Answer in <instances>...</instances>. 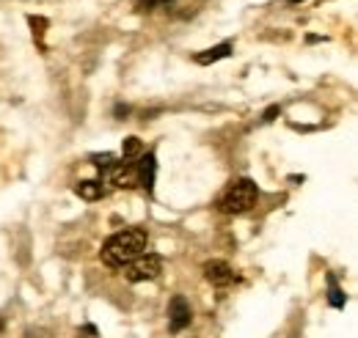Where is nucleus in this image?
I'll use <instances>...</instances> for the list:
<instances>
[{
  "label": "nucleus",
  "mask_w": 358,
  "mask_h": 338,
  "mask_svg": "<svg viewBox=\"0 0 358 338\" xmlns=\"http://www.w3.org/2000/svg\"><path fill=\"white\" fill-rule=\"evenodd\" d=\"M75 193L83 198V201H96V198H102L105 196V187H102V182H78L75 184Z\"/></svg>",
  "instance_id": "8"
},
{
  "label": "nucleus",
  "mask_w": 358,
  "mask_h": 338,
  "mask_svg": "<svg viewBox=\"0 0 358 338\" xmlns=\"http://www.w3.org/2000/svg\"><path fill=\"white\" fill-rule=\"evenodd\" d=\"M127 113H130L127 105H116V116H127Z\"/></svg>",
  "instance_id": "16"
},
{
  "label": "nucleus",
  "mask_w": 358,
  "mask_h": 338,
  "mask_svg": "<svg viewBox=\"0 0 358 338\" xmlns=\"http://www.w3.org/2000/svg\"><path fill=\"white\" fill-rule=\"evenodd\" d=\"M275 116H281V108H278V105H273V108H268V110H265V116H262V122H273Z\"/></svg>",
  "instance_id": "15"
},
{
  "label": "nucleus",
  "mask_w": 358,
  "mask_h": 338,
  "mask_svg": "<svg viewBox=\"0 0 358 338\" xmlns=\"http://www.w3.org/2000/svg\"><path fill=\"white\" fill-rule=\"evenodd\" d=\"M328 302H331L334 308H345V302H348V297L339 289V284H336L334 275H328Z\"/></svg>",
  "instance_id": "11"
},
{
  "label": "nucleus",
  "mask_w": 358,
  "mask_h": 338,
  "mask_svg": "<svg viewBox=\"0 0 358 338\" xmlns=\"http://www.w3.org/2000/svg\"><path fill=\"white\" fill-rule=\"evenodd\" d=\"M108 173H110V184L113 187H124V190L138 187V168L133 163H116Z\"/></svg>",
  "instance_id": "5"
},
{
  "label": "nucleus",
  "mask_w": 358,
  "mask_h": 338,
  "mask_svg": "<svg viewBox=\"0 0 358 338\" xmlns=\"http://www.w3.org/2000/svg\"><path fill=\"white\" fill-rule=\"evenodd\" d=\"M28 22H31V28H34V36H45V28H47V20H42V17H28Z\"/></svg>",
  "instance_id": "13"
},
{
  "label": "nucleus",
  "mask_w": 358,
  "mask_h": 338,
  "mask_svg": "<svg viewBox=\"0 0 358 338\" xmlns=\"http://www.w3.org/2000/svg\"><path fill=\"white\" fill-rule=\"evenodd\" d=\"M133 3H135V8H138V11H152L160 0H133Z\"/></svg>",
  "instance_id": "14"
},
{
  "label": "nucleus",
  "mask_w": 358,
  "mask_h": 338,
  "mask_svg": "<svg viewBox=\"0 0 358 338\" xmlns=\"http://www.w3.org/2000/svg\"><path fill=\"white\" fill-rule=\"evenodd\" d=\"M190 319H193L190 302L182 295H174L171 302H169V328H171V333H182L190 325Z\"/></svg>",
  "instance_id": "4"
},
{
  "label": "nucleus",
  "mask_w": 358,
  "mask_h": 338,
  "mask_svg": "<svg viewBox=\"0 0 358 338\" xmlns=\"http://www.w3.org/2000/svg\"><path fill=\"white\" fill-rule=\"evenodd\" d=\"M204 278L213 286H229V284H234V270L226 261H207L204 264Z\"/></svg>",
  "instance_id": "6"
},
{
  "label": "nucleus",
  "mask_w": 358,
  "mask_h": 338,
  "mask_svg": "<svg viewBox=\"0 0 358 338\" xmlns=\"http://www.w3.org/2000/svg\"><path fill=\"white\" fill-rule=\"evenodd\" d=\"M289 3H303V0H289Z\"/></svg>",
  "instance_id": "17"
},
{
  "label": "nucleus",
  "mask_w": 358,
  "mask_h": 338,
  "mask_svg": "<svg viewBox=\"0 0 358 338\" xmlns=\"http://www.w3.org/2000/svg\"><path fill=\"white\" fill-rule=\"evenodd\" d=\"M163 272V258L155 254H141L127 264V281L133 284H143V281H155Z\"/></svg>",
  "instance_id": "3"
},
{
  "label": "nucleus",
  "mask_w": 358,
  "mask_h": 338,
  "mask_svg": "<svg viewBox=\"0 0 358 338\" xmlns=\"http://www.w3.org/2000/svg\"><path fill=\"white\" fill-rule=\"evenodd\" d=\"M135 168H138V184H141L146 193H152V190H155V170H157L155 154H146Z\"/></svg>",
  "instance_id": "7"
},
{
  "label": "nucleus",
  "mask_w": 358,
  "mask_h": 338,
  "mask_svg": "<svg viewBox=\"0 0 358 338\" xmlns=\"http://www.w3.org/2000/svg\"><path fill=\"white\" fill-rule=\"evenodd\" d=\"M146 242H149V234L143 228H124L102 245L99 256L108 267H127L133 258L146 251Z\"/></svg>",
  "instance_id": "1"
},
{
  "label": "nucleus",
  "mask_w": 358,
  "mask_h": 338,
  "mask_svg": "<svg viewBox=\"0 0 358 338\" xmlns=\"http://www.w3.org/2000/svg\"><path fill=\"white\" fill-rule=\"evenodd\" d=\"M91 160H94V166H96L99 170H110V168H113V154H94Z\"/></svg>",
  "instance_id": "12"
},
{
  "label": "nucleus",
  "mask_w": 358,
  "mask_h": 338,
  "mask_svg": "<svg viewBox=\"0 0 358 338\" xmlns=\"http://www.w3.org/2000/svg\"><path fill=\"white\" fill-rule=\"evenodd\" d=\"M259 198V187L251 179H237L224 190V196L218 198V210L224 214H243L248 212Z\"/></svg>",
  "instance_id": "2"
},
{
  "label": "nucleus",
  "mask_w": 358,
  "mask_h": 338,
  "mask_svg": "<svg viewBox=\"0 0 358 338\" xmlns=\"http://www.w3.org/2000/svg\"><path fill=\"white\" fill-rule=\"evenodd\" d=\"M143 154V143L138 140V138H124V143H122V157H124V163H130L135 157H141Z\"/></svg>",
  "instance_id": "10"
},
{
  "label": "nucleus",
  "mask_w": 358,
  "mask_h": 338,
  "mask_svg": "<svg viewBox=\"0 0 358 338\" xmlns=\"http://www.w3.org/2000/svg\"><path fill=\"white\" fill-rule=\"evenodd\" d=\"M231 52V42H224L218 44V47H213V50H204V52H199L196 55V64H201V66H207V64H215V61H221Z\"/></svg>",
  "instance_id": "9"
}]
</instances>
